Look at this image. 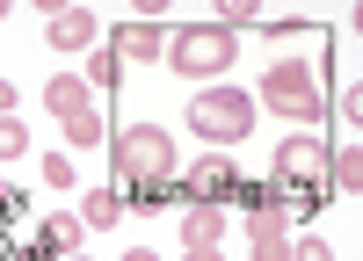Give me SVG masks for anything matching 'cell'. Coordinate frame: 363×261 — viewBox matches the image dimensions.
<instances>
[{
	"label": "cell",
	"mask_w": 363,
	"mask_h": 261,
	"mask_svg": "<svg viewBox=\"0 0 363 261\" xmlns=\"http://www.w3.org/2000/svg\"><path fill=\"white\" fill-rule=\"evenodd\" d=\"M327 153H335V145H320V138H284L277 145V174L262 182V203L284 211V218H320L327 196H335V182H327Z\"/></svg>",
	"instance_id": "6da1fadb"
},
{
	"label": "cell",
	"mask_w": 363,
	"mask_h": 261,
	"mask_svg": "<svg viewBox=\"0 0 363 261\" xmlns=\"http://www.w3.org/2000/svg\"><path fill=\"white\" fill-rule=\"evenodd\" d=\"M174 196L203 203V211H233V203H240V211H262V182H247L233 153H203L196 167H182L174 174Z\"/></svg>",
	"instance_id": "7a4b0ae2"
},
{
	"label": "cell",
	"mask_w": 363,
	"mask_h": 261,
	"mask_svg": "<svg viewBox=\"0 0 363 261\" xmlns=\"http://www.w3.org/2000/svg\"><path fill=\"white\" fill-rule=\"evenodd\" d=\"M233 51H240V37L225 22H189V29L167 37L160 66H174L182 80H218V73H233Z\"/></svg>",
	"instance_id": "3957f363"
},
{
	"label": "cell",
	"mask_w": 363,
	"mask_h": 261,
	"mask_svg": "<svg viewBox=\"0 0 363 261\" xmlns=\"http://www.w3.org/2000/svg\"><path fill=\"white\" fill-rule=\"evenodd\" d=\"M255 102H269L284 124H320V116H327L320 66H306V58H277V66L262 73V95H255Z\"/></svg>",
	"instance_id": "277c9868"
},
{
	"label": "cell",
	"mask_w": 363,
	"mask_h": 261,
	"mask_svg": "<svg viewBox=\"0 0 363 261\" xmlns=\"http://www.w3.org/2000/svg\"><path fill=\"white\" fill-rule=\"evenodd\" d=\"M255 95H240V87H203V95H189V131L203 145H240L255 131Z\"/></svg>",
	"instance_id": "5b68a950"
},
{
	"label": "cell",
	"mask_w": 363,
	"mask_h": 261,
	"mask_svg": "<svg viewBox=\"0 0 363 261\" xmlns=\"http://www.w3.org/2000/svg\"><path fill=\"white\" fill-rule=\"evenodd\" d=\"M116 189H131V182H160V174H174V138L160 124H131V131H116Z\"/></svg>",
	"instance_id": "8992f818"
},
{
	"label": "cell",
	"mask_w": 363,
	"mask_h": 261,
	"mask_svg": "<svg viewBox=\"0 0 363 261\" xmlns=\"http://www.w3.org/2000/svg\"><path fill=\"white\" fill-rule=\"evenodd\" d=\"M247 254L255 261H291V218L284 211H247Z\"/></svg>",
	"instance_id": "52a82bcc"
},
{
	"label": "cell",
	"mask_w": 363,
	"mask_h": 261,
	"mask_svg": "<svg viewBox=\"0 0 363 261\" xmlns=\"http://www.w3.org/2000/svg\"><path fill=\"white\" fill-rule=\"evenodd\" d=\"M44 37H51L58 51H95V44H102V37H95V15H87V8H51Z\"/></svg>",
	"instance_id": "ba28073f"
},
{
	"label": "cell",
	"mask_w": 363,
	"mask_h": 261,
	"mask_svg": "<svg viewBox=\"0 0 363 261\" xmlns=\"http://www.w3.org/2000/svg\"><path fill=\"white\" fill-rule=\"evenodd\" d=\"M160 51H167V29H160V22L138 15V22L116 29V58H160Z\"/></svg>",
	"instance_id": "9c48e42d"
},
{
	"label": "cell",
	"mask_w": 363,
	"mask_h": 261,
	"mask_svg": "<svg viewBox=\"0 0 363 261\" xmlns=\"http://www.w3.org/2000/svg\"><path fill=\"white\" fill-rule=\"evenodd\" d=\"M58 131H66L73 153H87V145H102V109H95V102H80V109L58 116Z\"/></svg>",
	"instance_id": "30bf717a"
},
{
	"label": "cell",
	"mask_w": 363,
	"mask_h": 261,
	"mask_svg": "<svg viewBox=\"0 0 363 261\" xmlns=\"http://www.w3.org/2000/svg\"><path fill=\"white\" fill-rule=\"evenodd\" d=\"M116 196H124V211H167V203H174V174H160V182H131V189H116Z\"/></svg>",
	"instance_id": "8fae6325"
},
{
	"label": "cell",
	"mask_w": 363,
	"mask_h": 261,
	"mask_svg": "<svg viewBox=\"0 0 363 261\" xmlns=\"http://www.w3.org/2000/svg\"><path fill=\"white\" fill-rule=\"evenodd\" d=\"M218 240H225V211H203L196 203V211L182 218V247H218Z\"/></svg>",
	"instance_id": "7c38bea8"
},
{
	"label": "cell",
	"mask_w": 363,
	"mask_h": 261,
	"mask_svg": "<svg viewBox=\"0 0 363 261\" xmlns=\"http://www.w3.org/2000/svg\"><path fill=\"white\" fill-rule=\"evenodd\" d=\"M116 218H124V196H116V189H95V196H87V211H80L87 232H109Z\"/></svg>",
	"instance_id": "4fadbf2b"
},
{
	"label": "cell",
	"mask_w": 363,
	"mask_h": 261,
	"mask_svg": "<svg viewBox=\"0 0 363 261\" xmlns=\"http://www.w3.org/2000/svg\"><path fill=\"white\" fill-rule=\"evenodd\" d=\"M116 73H124L116 44H95V51H87V95H95V87H116Z\"/></svg>",
	"instance_id": "5bb4252c"
},
{
	"label": "cell",
	"mask_w": 363,
	"mask_h": 261,
	"mask_svg": "<svg viewBox=\"0 0 363 261\" xmlns=\"http://www.w3.org/2000/svg\"><path fill=\"white\" fill-rule=\"evenodd\" d=\"M327 182H335V189H363V153H356V145H349V153H327Z\"/></svg>",
	"instance_id": "9a60e30c"
},
{
	"label": "cell",
	"mask_w": 363,
	"mask_h": 261,
	"mask_svg": "<svg viewBox=\"0 0 363 261\" xmlns=\"http://www.w3.org/2000/svg\"><path fill=\"white\" fill-rule=\"evenodd\" d=\"M80 102H87V80H66V73H58V80L44 87V109H51V116H66V109H80Z\"/></svg>",
	"instance_id": "2e32d148"
},
{
	"label": "cell",
	"mask_w": 363,
	"mask_h": 261,
	"mask_svg": "<svg viewBox=\"0 0 363 261\" xmlns=\"http://www.w3.org/2000/svg\"><path fill=\"white\" fill-rule=\"evenodd\" d=\"M44 232H51V247H58V254H73L87 225H80V218H44Z\"/></svg>",
	"instance_id": "e0dca14e"
},
{
	"label": "cell",
	"mask_w": 363,
	"mask_h": 261,
	"mask_svg": "<svg viewBox=\"0 0 363 261\" xmlns=\"http://www.w3.org/2000/svg\"><path fill=\"white\" fill-rule=\"evenodd\" d=\"M29 153V131H22V116H0V160H15Z\"/></svg>",
	"instance_id": "ac0fdd59"
},
{
	"label": "cell",
	"mask_w": 363,
	"mask_h": 261,
	"mask_svg": "<svg viewBox=\"0 0 363 261\" xmlns=\"http://www.w3.org/2000/svg\"><path fill=\"white\" fill-rule=\"evenodd\" d=\"M0 225H29V196L0 182Z\"/></svg>",
	"instance_id": "d6986e66"
},
{
	"label": "cell",
	"mask_w": 363,
	"mask_h": 261,
	"mask_svg": "<svg viewBox=\"0 0 363 261\" xmlns=\"http://www.w3.org/2000/svg\"><path fill=\"white\" fill-rule=\"evenodd\" d=\"M218 22H225V29H262V8H247V0H225Z\"/></svg>",
	"instance_id": "ffe728a7"
},
{
	"label": "cell",
	"mask_w": 363,
	"mask_h": 261,
	"mask_svg": "<svg viewBox=\"0 0 363 261\" xmlns=\"http://www.w3.org/2000/svg\"><path fill=\"white\" fill-rule=\"evenodd\" d=\"M44 182H51V189H73V160H66V153H44Z\"/></svg>",
	"instance_id": "44dd1931"
},
{
	"label": "cell",
	"mask_w": 363,
	"mask_h": 261,
	"mask_svg": "<svg viewBox=\"0 0 363 261\" xmlns=\"http://www.w3.org/2000/svg\"><path fill=\"white\" fill-rule=\"evenodd\" d=\"M291 261H335V247H327V240H298Z\"/></svg>",
	"instance_id": "7402d4cb"
},
{
	"label": "cell",
	"mask_w": 363,
	"mask_h": 261,
	"mask_svg": "<svg viewBox=\"0 0 363 261\" xmlns=\"http://www.w3.org/2000/svg\"><path fill=\"white\" fill-rule=\"evenodd\" d=\"M182 261H225L218 247H189V254H182Z\"/></svg>",
	"instance_id": "603a6c76"
},
{
	"label": "cell",
	"mask_w": 363,
	"mask_h": 261,
	"mask_svg": "<svg viewBox=\"0 0 363 261\" xmlns=\"http://www.w3.org/2000/svg\"><path fill=\"white\" fill-rule=\"evenodd\" d=\"M0 116H15V87L8 80H0Z\"/></svg>",
	"instance_id": "cb8c5ba5"
},
{
	"label": "cell",
	"mask_w": 363,
	"mask_h": 261,
	"mask_svg": "<svg viewBox=\"0 0 363 261\" xmlns=\"http://www.w3.org/2000/svg\"><path fill=\"white\" fill-rule=\"evenodd\" d=\"M124 261H160V254H153V247H131V254H124Z\"/></svg>",
	"instance_id": "d4e9b609"
},
{
	"label": "cell",
	"mask_w": 363,
	"mask_h": 261,
	"mask_svg": "<svg viewBox=\"0 0 363 261\" xmlns=\"http://www.w3.org/2000/svg\"><path fill=\"white\" fill-rule=\"evenodd\" d=\"M0 15H8V0H0Z\"/></svg>",
	"instance_id": "484cf974"
},
{
	"label": "cell",
	"mask_w": 363,
	"mask_h": 261,
	"mask_svg": "<svg viewBox=\"0 0 363 261\" xmlns=\"http://www.w3.org/2000/svg\"><path fill=\"white\" fill-rule=\"evenodd\" d=\"M73 261H87V254H73Z\"/></svg>",
	"instance_id": "4316f807"
}]
</instances>
